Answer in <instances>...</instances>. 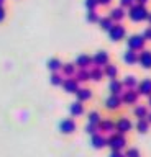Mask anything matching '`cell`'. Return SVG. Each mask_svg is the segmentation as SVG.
I'll use <instances>...</instances> for the list:
<instances>
[{
    "label": "cell",
    "instance_id": "44dd1931",
    "mask_svg": "<svg viewBox=\"0 0 151 157\" xmlns=\"http://www.w3.org/2000/svg\"><path fill=\"white\" fill-rule=\"evenodd\" d=\"M123 61H125V64H128V66H133V64L138 62V52L131 51V49H126L123 52Z\"/></svg>",
    "mask_w": 151,
    "mask_h": 157
},
{
    "label": "cell",
    "instance_id": "30bf717a",
    "mask_svg": "<svg viewBox=\"0 0 151 157\" xmlns=\"http://www.w3.org/2000/svg\"><path fill=\"white\" fill-rule=\"evenodd\" d=\"M62 88H64L66 93H76L77 90H79V82H77L74 77H64Z\"/></svg>",
    "mask_w": 151,
    "mask_h": 157
},
{
    "label": "cell",
    "instance_id": "603a6c76",
    "mask_svg": "<svg viewBox=\"0 0 151 157\" xmlns=\"http://www.w3.org/2000/svg\"><path fill=\"white\" fill-rule=\"evenodd\" d=\"M104 74L110 78V80H112V78H117V75H118V67H117L115 64L109 62V64L104 67Z\"/></svg>",
    "mask_w": 151,
    "mask_h": 157
},
{
    "label": "cell",
    "instance_id": "f35d334b",
    "mask_svg": "<svg viewBox=\"0 0 151 157\" xmlns=\"http://www.w3.org/2000/svg\"><path fill=\"white\" fill-rule=\"evenodd\" d=\"M5 17H7V12H5V8L0 5V21H3V20H5Z\"/></svg>",
    "mask_w": 151,
    "mask_h": 157
},
{
    "label": "cell",
    "instance_id": "f1b7e54d",
    "mask_svg": "<svg viewBox=\"0 0 151 157\" xmlns=\"http://www.w3.org/2000/svg\"><path fill=\"white\" fill-rule=\"evenodd\" d=\"M50 82H51V85H62V82H64V75H62L61 72H51Z\"/></svg>",
    "mask_w": 151,
    "mask_h": 157
},
{
    "label": "cell",
    "instance_id": "f6af8a7d",
    "mask_svg": "<svg viewBox=\"0 0 151 157\" xmlns=\"http://www.w3.org/2000/svg\"><path fill=\"white\" fill-rule=\"evenodd\" d=\"M3 3H5V0H0V5H2V7H3Z\"/></svg>",
    "mask_w": 151,
    "mask_h": 157
},
{
    "label": "cell",
    "instance_id": "9a60e30c",
    "mask_svg": "<svg viewBox=\"0 0 151 157\" xmlns=\"http://www.w3.org/2000/svg\"><path fill=\"white\" fill-rule=\"evenodd\" d=\"M109 17H110L112 20H113L115 23H120L121 20H123V18L126 17V10H125L123 7H120V5H118V7H113V8L110 10Z\"/></svg>",
    "mask_w": 151,
    "mask_h": 157
},
{
    "label": "cell",
    "instance_id": "7c38bea8",
    "mask_svg": "<svg viewBox=\"0 0 151 157\" xmlns=\"http://www.w3.org/2000/svg\"><path fill=\"white\" fill-rule=\"evenodd\" d=\"M138 62L143 69H151V51L149 49H143L138 52Z\"/></svg>",
    "mask_w": 151,
    "mask_h": 157
},
{
    "label": "cell",
    "instance_id": "7a4b0ae2",
    "mask_svg": "<svg viewBox=\"0 0 151 157\" xmlns=\"http://www.w3.org/2000/svg\"><path fill=\"white\" fill-rule=\"evenodd\" d=\"M107 146H109L112 151H123L126 147V137H125V134L112 132L110 136H107Z\"/></svg>",
    "mask_w": 151,
    "mask_h": 157
},
{
    "label": "cell",
    "instance_id": "484cf974",
    "mask_svg": "<svg viewBox=\"0 0 151 157\" xmlns=\"http://www.w3.org/2000/svg\"><path fill=\"white\" fill-rule=\"evenodd\" d=\"M89 72H90V80H94V82H100L102 78H104V75H105L102 67H92Z\"/></svg>",
    "mask_w": 151,
    "mask_h": 157
},
{
    "label": "cell",
    "instance_id": "836d02e7",
    "mask_svg": "<svg viewBox=\"0 0 151 157\" xmlns=\"http://www.w3.org/2000/svg\"><path fill=\"white\" fill-rule=\"evenodd\" d=\"M85 132H89V134H95V132H99V126L97 124H92V123H87L85 124Z\"/></svg>",
    "mask_w": 151,
    "mask_h": 157
},
{
    "label": "cell",
    "instance_id": "4fadbf2b",
    "mask_svg": "<svg viewBox=\"0 0 151 157\" xmlns=\"http://www.w3.org/2000/svg\"><path fill=\"white\" fill-rule=\"evenodd\" d=\"M90 144L94 149H102V147L107 146V137L102 132H95V134L90 136Z\"/></svg>",
    "mask_w": 151,
    "mask_h": 157
},
{
    "label": "cell",
    "instance_id": "9c48e42d",
    "mask_svg": "<svg viewBox=\"0 0 151 157\" xmlns=\"http://www.w3.org/2000/svg\"><path fill=\"white\" fill-rule=\"evenodd\" d=\"M76 128H77V124L72 118H64V120L59 123V131L62 134H72V132L76 131Z\"/></svg>",
    "mask_w": 151,
    "mask_h": 157
},
{
    "label": "cell",
    "instance_id": "b9f144b4",
    "mask_svg": "<svg viewBox=\"0 0 151 157\" xmlns=\"http://www.w3.org/2000/svg\"><path fill=\"white\" fill-rule=\"evenodd\" d=\"M146 21H148V23H149V26H151V12L148 13V18H146Z\"/></svg>",
    "mask_w": 151,
    "mask_h": 157
},
{
    "label": "cell",
    "instance_id": "5b68a950",
    "mask_svg": "<svg viewBox=\"0 0 151 157\" xmlns=\"http://www.w3.org/2000/svg\"><path fill=\"white\" fill-rule=\"evenodd\" d=\"M120 97H121V101H123L125 105H136V103H138V98H140V93L136 88H125Z\"/></svg>",
    "mask_w": 151,
    "mask_h": 157
},
{
    "label": "cell",
    "instance_id": "1f68e13d",
    "mask_svg": "<svg viewBox=\"0 0 151 157\" xmlns=\"http://www.w3.org/2000/svg\"><path fill=\"white\" fill-rule=\"evenodd\" d=\"M85 18H87V21H90V23H95V21H99V20H100V15L97 13V10H87V15H85Z\"/></svg>",
    "mask_w": 151,
    "mask_h": 157
},
{
    "label": "cell",
    "instance_id": "f546056e",
    "mask_svg": "<svg viewBox=\"0 0 151 157\" xmlns=\"http://www.w3.org/2000/svg\"><path fill=\"white\" fill-rule=\"evenodd\" d=\"M102 121V116L97 110H92L89 115H87V123H92V124H99Z\"/></svg>",
    "mask_w": 151,
    "mask_h": 157
},
{
    "label": "cell",
    "instance_id": "7bdbcfd3",
    "mask_svg": "<svg viewBox=\"0 0 151 157\" xmlns=\"http://www.w3.org/2000/svg\"><path fill=\"white\" fill-rule=\"evenodd\" d=\"M146 120H148V123H149V124H151V111L148 113V116H146Z\"/></svg>",
    "mask_w": 151,
    "mask_h": 157
},
{
    "label": "cell",
    "instance_id": "8d00e7d4",
    "mask_svg": "<svg viewBox=\"0 0 151 157\" xmlns=\"http://www.w3.org/2000/svg\"><path fill=\"white\" fill-rule=\"evenodd\" d=\"M131 5H135V0H120V7L123 8H130Z\"/></svg>",
    "mask_w": 151,
    "mask_h": 157
},
{
    "label": "cell",
    "instance_id": "74e56055",
    "mask_svg": "<svg viewBox=\"0 0 151 157\" xmlns=\"http://www.w3.org/2000/svg\"><path fill=\"white\" fill-rule=\"evenodd\" d=\"M109 157H125V152H121V151H112Z\"/></svg>",
    "mask_w": 151,
    "mask_h": 157
},
{
    "label": "cell",
    "instance_id": "e0dca14e",
    "mask_svg": "<svg viewBox=\"0 0 151 157\" xmlns=\"http://www.w3.org/2000/svg\"><path fill=\"white\" fill-rule=\"evenodd\" d=\"M74 95L77 98V101L84 103V101H87V100H90V98H92V90H90V88H87V87H79V90H77Z\"/></svg>",
    "mask_w": 151,
    "mask_h": 157
},
{
    "label": "cell",
    "instance_id": "ac0fdd59",
    "mask_svg": "<svg viewBox=\"0 0 151 157\" xmlns=\"http://www.w3.org/2000/svg\"><path fill=\"white\" fill-rule=\"evenodd\" d=\"M97 126H99V132H112V131H115V121L109 120V118H102V121Z\"/></svg>",
    "mask_w": 151,
    "mask_h": 157
},
{
    "label": "cell",
    "instance_id": "7402d4cb",
    "mask_svg": "<svg viewBox=\"0 0 151 157\" xmlns=\"http://www.w3.org/2000/svg\"><path fill=\"white\" fill-rule=\"evenodd\" d=\"M148 106L146 105H138V103H136V106L133 108V115L138 118V120H145L146 116H148Z\"/></svg>",
    "mask_w": 151,
    "mask_h": 157
},
{
    "label": "cell",
    "instance_id": "3957f363",
    "mask_svg": "<svg viewBox=\"0 0 151 157\" xmlns=\"http://www.w3.org/2000/svg\"><path fill=\"white\" fill-rule=\"evenodd\" d=\"M145 43H146V39L143 38V34H131V36H128V39H126V46H128V49L136 51V52L143 51Z\"/></svg>",
    "mask_w": 151,
    "mask_h": 157
},
{
    "label": "cell",
    "instance_id": "8fae6325",
    "mask_svg": "<svg viewBox=\"0 0 151 157\" xmlns=\"http://www.w3.org/2000/svg\"><path fill=\"white\" fill-rule=\"evenodd\" d=\"M74 64H76L77 69H89V66H92V56L82 52V54H79V56L76 57Z\"/></svg>",
    "mask_w": 151,
    "mask_h": 157
},
{
    "label": "cell",
    "instance_id": "ee69618b",
    "mask_svg": "<svg viewBox=\"0 0 151 157\" xmlns=\"http://www.w3.org/2000/svg\"><path fill=\"white\" fill-rule=\"evenodd\" d=\"M148 106L151 108V97H148Z\"/></svg>",
    "mask_w": 151,
    "mask_h": 157
},
{
    "label": "cell",
    "instance_id": "ab89813d",
    "mask_svg": "<svg viewBox=\"0 0 151 157\" xmlns=\"http://www.w3.org/2000/svg\"><path fill=\"white\" fill-rule=\"evenodd\" d=\"M149 0H135V3H138V5H145L146 7V3H148Z\"/></svg>",
    "mask_w": 151,
    "mask_h": 157
},
{
    "label": "cell",
    "instance_id": "e575fe53",
    "mask_svg": "<svg viewBox=\"0 0 151 157\" xmlns=\"http://www.w3.org/2000/svg\"><path fill=\"white\" fill-rule=\"evenodd\" d=\"M84 3L87 10H97V7H99V0H85Z\"/></svg>",
    "mask_w": 151,
    "mask_h": 157
},
{
    "label": "cell",
    "instance_id": "52a82bcc",
    "mask_svg": "<svg viewBox=\"0 0 151 157\" xmlns=\"http://www.w3.org/2000/svg\"><path fill=\"white\" fill-rule=\"evenodd\" d=\"M125 34H126L125 25L115 23L113 26L110 28V31H109V38L112 39V41H120V39H123V38H125Z\"/></svg>",
    "mask_w": 151,
    "mask_h": 157
},
{
    "label": "cell",
    "instance_id": "6da1fadb",
    "mask_svg": "<svg viewBox=\"0 0 151 157\" xmlns=\"http://www.w3.org/2000/svg\"><path fill=\"white\" fill-rule=\"evenodd\" d=\"M148 13L149 10L145 7V5H131V7L128 8V12H126V17H128L131 21H143V20L148 18Z\"/></svg>",
    "mask_w": 151,
    "mask_h": 157
},
{
    "label": "cell",
    "instance_id": "d6a6232c",
    "mask_svg": "<svg viewBox=\"0 0 151 157\" xmlns=\"http://www.w3.org/2000/svg\"><path fill=\"white\" fill-rule=\"evenodd\" d=\"M125 157H140V151L136 147H128L125 151Z\"/></svg>",
    "mask_w": 151,
    "mask_h": 157
},
{
    "label": "cell",
    "instance_id": "d6986e66",
    "mask_svg": "<svg viewBox=\"0 0 151 157\" xmlns=\"http://www.w3.org/2000/svg\"><path fill=\"white\" fill-rule=\"evenodd\" d=\"M76 72H77V67H76V64L74 62H62V67H61V74L64 77H74L76 75Z\"/></svg>",
    "mask_w": 151,
    "mask_h": 157
},
{
    "label": "cell",
    "instance_id": "4dcf8cb0",
    "mask_svg": "<svg viewBox=\"0 0 151 157\" xmlns=\"http://www.w3.org/2000/svg\"><path fill=\"white\" fill-rule=\"evenodd\" d=\"M136 131L138 132H141V134H145V132H148L149 131V123H148V120H138L136 121Z\"/></svg>",
    "mask_w": 151,
    "mask_h": 157
},
{
    "label": "cell",
    "instance_id": "5bb4252c",
    "mask_svg": "<svg viewBox=\"0 0 151 157\" xmlns=\"http://www.w3.org/2000/svg\"><path fill=\"white\" fill-rule=\"evenodd\" d=\"M136 90H138L140 97L145 95V97H151V78H143L141 82H138V87H136Z\"/></svg>",
    "mask_w": 151,
    "mask_h": 157
},
{
    "label": "cell",
    "instance_id": "60d3db41",
    "mask_svg": "<svg viewBox=\"0 0 151 157\" xmlns=\"http://www.w3.org/2000/svg\"><path fill=\"white\" fill-rule=\"evenodd\" d=\"M112 0H99V5H110Z\"/></svg>",
    "mask_w": 151,
    "mask_h": 157
},
{
    "label": "cell",
    "instance_id": "ba28073f",
    "mask_svg": "<svg viewBox=\"0 0 151 157\" xmlns=\"http://www.w3.org/2000/svg\"><path fill=\"white\" fill-rule=\"evenodd\" d=\"M105 108L107 110H110V111H115V110H118V108L123 105V101H121V97L120 95H109L105 98Z\"/></svg>",
    "mask_w": 151,
    "mask_h": 157
},
{
    "label": "cell",
    "instance_id": "d590c367",
    "mask_svg": "<svg viewBox=\"0 0 151 157\" xmlns=\"http://www.w3.org/2000/svg\"><path fill=\"white\" fill-rule=\"evenodd\" d=\"M141 34H143V38L146 39V41H151V26H146Z\"/></svg>",
    "mask_w": 151,
    "mask_h": 157
},
{
    "label": "cell",
    "instance_id": "cb8c5ba5",
    "mask_svg": "<svg viewBox=\"0 0 151 157\" xmlns=\"http://www.w3.org/2000/svg\"><path fill=\"white\" fill-rule=\"evenodd\" d=\"M74 78H76V80L79 82V83L90 80V72H89V69H77V72H76Z\"/></svg>",
    "mask_w": 151,
    "mask_h": 157
},
{
    "label": "cell",
    "instance_id": "83f0119b",
    "mask_svg": "<svg viewBox=\"0 0 151 157\" xmlns=\"http://www.w3.org/2000/svg\"><path fill=\"white\" fill-rule=\"evenodd\" d=\"M121 83H123V88H136L138 87V78L135 75H126L121 80Z\"/></svg>",
    "mask_w": 151,
    "mask_h": 157
},
{
    "label": "cell",
    "instance_id": "277c9868",
    "mask_svg": "<svg viewBox=\"0 0 151 157\" xmlns=\"http://www.w3.org/2000/svg\"><path fill=\"white\" fill-rule=\"evenodd\" d=\"M131 128H133V123L126 116H120L115 121V132H118V134H126L131 131Z\"/></svg>",
    "mask_w": 151,
    "mask_h": 157
},
{
    "label": "cell",
    "instance_id": "ffe728a7",
    "mask_svg": "<svg viewBox=\"0 0 151 157\" xmlns=\"http://www.w3.org/2000/svg\"><path fill=\"white\" fill-rule=\"evenodd\" d=\"M69 113H71V116H81V115H84V103H81V101H72L71 105H69Z\"/></svg>",
    "mask_w": 151,
    "mask_h": 157
},
{
    "label": "cell",
    "instance_id": "4316f807",
    "mask_svg": "<svg viewBox=\"0 0 151 157\" xmlns=\"http://www.w3.org/2000/svg\"><path fill=\"white\" fill-rule=\"evenodd\" d=\"M99 25H100V28L104 29V31H110V28L115 25V21L112 20L109 15L107 17H100V20H99Z\"/></svg>",
    "mask_w": 151,
    "mask_h": 157
},
{
    "label": "cell",
    "instance_id": "8992f818",
    "mask_svg": "<svg viewBox=\"0 0 151 157\" xmlns=\"http://www.w3.org/2000/svg\"><path fill=\"white\" fill-rule=\"evenodd\" d=\"M109 62H110V56H109L107 51H104V49L97 51L94 56H92V64H94V67H102L104 69Z\"/></svg>",
    "mask_w": 151,
    "mask_h": 157
},
{
    "label": "cell",
    "instance_id": "d4e9b609",
    "mask_svg": "<svg viewBox=\"0 0 151 157\" xmlns=\"http://www.w3.org/2000/svg\"><path fill=\"white\" fill-rule=\"evenodd\" d=\"M48 69H50L51 72H61V67H62V62L59 57H51L50 61H48Z\"/></svg>",
    "mask_w": 151,
    "mask_h": 157
},
{
    "label": "cell",
    "instance_id": "2e32d148",
    "mask_svg": "<svg viewBox=\"0 0 151 157\" xmlns=\"http://www.w3.org/2000/svg\"><path fill=\"white\" fill-rule=\"evenodd\" d=\"M109 92L110 95H121L123 93V83L118 78H112L109 82Z\"/></svg>",
    "mask_w": 151,
    "mask_h": 157
}]
</instances>
